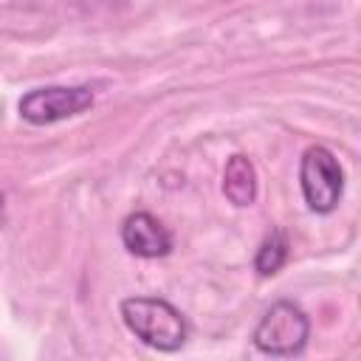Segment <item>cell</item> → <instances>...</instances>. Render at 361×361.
<instances>
[{
  "instance_id": "obj_1",
  "label": "cell",
  "mask_w": 361,
  "mask_h": 361,
  "mask_svg": "<svg viewBox=\"0 0 361 361\" xmlns=\"http://www.w3.org/2000/svg\"><path fill=\"white\" fill-rule=\"evenodd\" d=\"M121 319L127 330L147 347L175 353L186 341V322L178 307L152 296H133L121 302Z\"/></svg>"
},
{
  "instance_id": "obj_2",
  "label": "cell",
  "mask_w": 361,
  "mask_h": 361,
  "mask_svg": "<svg viewBox=\"0 0 361 361\" xmlns=\"http://www.w3.org/2000/svg\"><path fill=\"white\" fill-rule=\"evenodd\" d=\"M299 186L310 212H333L344 192V172L338 158L327 147H307L299 166Z\"/></svg>"
},
{
  "instance_id": "obj_3",
  "label": "cell",
  "mask_w": 361,
  "mask_h": 361,
  "mask_svg": "<svg viewBox=\"0 0 361 361\" xmlns=\"http://www.w3.org/2000/svg\"><path fill=\"white\" fill-rule=\"evenodd\" d=\"M310 322L293 302H276L254 330L257 350L268 355H296L305 350Z\"/></svg>"
},
{
  "instance_id": "obj_4",
  "label": "cell",
  "mask_w": 361,
  "mask_h": 361,
  "mask_svg": "<svg viewBox=\"0 0 361 361\" xmlns=\"http://www.w3.org/2000/svg\"><path fill=\"white\" fill-rule=\"evenodd\" d=\"M93 104V90L87 85H54L28 90L20 99V116L28 124H54L85 113Z\"/></svg>"
},
{
  "instance_id": "obj_5",
  "label": "cell",
  "mask_w": 361,
  "mask_h": 361,
  "mask_svg": "<svg viewBox=\"0 0 361 361\" xmlns=\"http://www.w3.org/2000/svg\"><path fill=\"white\" fill-rule=\"evenodd\" d=\"M121 243L130 254L144 257V259H155V257H166L172 251V234L169 228L152 217L149 212H133L124 223H121Z\"/></svg>"
},
{
  "instance_id": "obj_6",
  "label": "cell",
  "mask_w": 361,
  "mask_h": 361,
  "mask_svg": "<svg viewBox=\"0 0 361 361\" xmlns=\"http://www.w3.org/2000/svg\"><path fill=\"white\" fill-rule=\"evenodd\" d=\"M223 192L234 206H251L257 197V169L245 155H231L223 169Z\"/></svg>"
},
{
  "instance_id": "obj_7",
  "label": "cell",
  "mask_w": 361,
  "mask_h": 361,
  "mask_svg": "<svg viewBox=\"0 0 361 361\" xmlns=\"http://www.w3.org/2000/svg\"><path fill=\"white\" fill-rule=\"evenodd\" d=\"M285 259H288V237L279 228H274L262 240V245L257 251V259H254V268H257V274L271 276V274H276L285 265Z\"/></svg>"
},
{
  "instance_id": "obj_8",
  "label": "cell",
  "mask_w": 361,
  "mask_h": 361,
  "mask_svg": "<svg viewBox=\"0 0 361 361\" xmlns=\"http://www.w3.org/2000/svg\"><path fill=\"white\" fill-rule=\"evenodd\" d=\"M0 223H3V197H0Z\"/></svg>"
}]
</instances>
